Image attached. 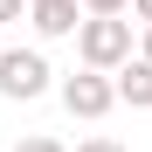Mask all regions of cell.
Segmentation results:
<instances>
[{
	"mask_svg": "<svg viewBox=\"0 0 152 152\" xmlns=\"http://www.w3.org/2000/svg\"><path fill=\"white\" fill-rule=\"evenodd\" d=\"M138 56H152V21H145V42H138Z\"/></svg>",
	"mask_w": 152,
	"mask_h": 152,
	"instance_id": "8fae6325",
	"label": "cell"
},
{
	"mask_svg": "<svg viewBox=\"0 0 152 152\" xmlns=\"http://www.w3.org/2000/svg\"><path fill=\"white\" fill-rule=\"evenodd\" d=\"M48 56L42 48H7V56H0V97H14V104H28V97H42L48 90Z\"/></svg>",
	"mask_w": 152,
	"mask_h": 152,
	"instance_id": "7a4b0ae2",
	"label": "cell"
},
{
	"mask_svg": "<svg viewBox=\"0 0 152 152\" xmlns=\"http://www.w3.org/2000/svg\"><path fill=\"white\" fill-rule=\"evenodd\" d=\"M132 14H138V21H152V0H132Z\"/></svg>",
	"mask_w": 152,
	"mask_h": 152,
	"instance_id": "30bf717a",
	"label": "cell"
},
{
	"mask_svg": "<svg viewBox=\"0 0 152 152\" xmlns=\"http://www.w3.org/2000/svg\"><path fill=\"white\" fill-rule=\"evenodd\" d=\"M14 152H69V145H62V138H21Z\"/></svg>",
	"mask_w": 152,
	"mask_h": 152,
	"instance_id": "52a82bcc",
	"label": "cell"
},
{
	"mask_svg": "<svg viewBox=\"0 0 152 152\" xmlns=\"http://www.w3.org/2000/svg\"><path fill=\"white\" fill-rule=\"evenodd\" d=\"M76 7H83V0H35V35H76L83 28V21H76Z\"/></svg>",
	"mask_w": 152,
	"mask_h": 152,
	"instance_id": "5b68a950",
	"label": "cell"
},
{
	"mask_svg": "<svg viewBox=\"0 0 152 152\" xmlns=\"http://www.w3.org/2000/svg\"><path fill=\"white\" fill-rule=\"evenodd\" d=\"M76 152H124V145H118V138H83Z\"/></svg>",
	"mask_w": 152,
	"mask_h": 152,
	"instance_id": "9c48e42d",
	"label": "cell"
},
{
	"mask_svg": "<svg viewBox=\"0 0 152 152\" xmlns=\"http://www.w3.org/2000/svg\"><path fill=\"white\" fill-rule=\"evenodd\" d=\"M62 104H69V118H104V111L118 104V76H111V69H76V76H62Z\"/></svg>",
	"mask_w": 152,
	"mask_h": 152,
	"instance_id": "3957f363",
	"label": "cell"
},
{
	"mask_svg": "<svg viewBox=\"0 0 152 152\" xmlns=\"http://www.w3.org/2000/svg\"><path fill=\"white\" fill-rule=\"evenodd\" d=\"M0 56H7V48H0Z\"/></svg>",
	"mask_w": 152,
	"mask_h": 152,
	"instance_id": "7c38bea8",
	"label": "cell"
},
{
	"mask_svg": "<svg viewBox=\"0 0 152 152\" xmlns=\"http://www.w3.org/2000/svg\"><path fill=\"white\" fill-rule=\"evenodd\" d=\"M83 7H90V14H124L132 0H83Z\"/></svg>",
	"mask_w": 152,
	"mask_h": 152,
	"instance_id": "ba28073f",
	"label": "cell"
},
{
	"mask_svg": "<svg viewBox=\"0 0 152 152\" xmlns=\"http://www.w3.org/2000/svg\"><path fill=\"white\" fill-rule=\"evenodd\" d=\"M76 56H83V69H124L132 62V21H118V14H90L83 28H76Z\"/></svg>",
	"mask_w": 152,
	"mask_h": 152,
	"instance_id": "6da1fadb",
	"label": "cell"
},
{
	"mask_svg": "<svg viewBox=\"0 0 152 152\" xmlns=\"http://www.w3.org/2000/svg\"><path fill=\"white\" fill-rule=\"evenodd\" d=\"M118 104L152 111V56H132V62L118 69Z\"/></svg>",
	"mask_w": 152,
	"mask_h": 152,
	"instance_id": "277c9868",
	"label": "cell"
},
{
	"mask_svg": "<svg viewBox=\"0 0 152 152\" xmlns=\"http://www.w3.org/2000/svg\"><path fill=\"white\" fill-rule=\"evenodd\" d=\"M21 14H35V0H0V28H7V21H21Z\"/></svg>",
	"mask_w": 152,
	"mask_h": 152,
	"instance_id": "8992f818",
	"label": "cell"
}]
</instances>
